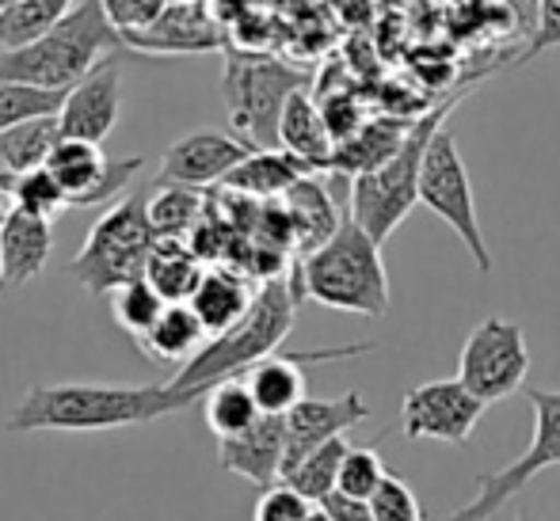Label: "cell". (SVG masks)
<instances>
[{
    "mask_svg": "<svg viewBox=\"0 0 560 521\" xmlns=\"http://www.w3.org/2000/svg\"><path fill=\"white\" fill-rule=\"evenodd\" d=\"M172 412H176V400L168 384H31L15 412L8 415V430H118V426L153 423Z\"/></svg>",
    "mask_w": 560,
    "mask_h": 521,
    "instance_id": "cell-2",
    "label": "cell"
},
{
    "mask_svg": "<svg viewBox=\"0 0 560 521\" xmlns=\"http://www.w3.org/2000/svg\"><path fill=\"white\" fill-rule=\"evenodd\" d=\"M50 251L54 221L20 206H8V213L0 217V274H4V286L15 289L38 279L43 267L50 263Z\"/></svg>",
    "mask_w": 560,
    "mask_h": 521,
    "instance_id": "cell-18",
    "label": "cell"
},
{
    "mask_svg": "<svg viewBox=\"0 0 560 521\" xmlns=\"http://www.w3.org/2000/svg\"><path fill=\"white\" fill-rule=\"evenodd\" d=\"M202 187L191 183H172V179H156L149 191V221H153L161 240H187L195 225L202 221Z\"/></svg>",
    "mask_w": 560,
    "mask_h": 521,
    "instance_id": "cell-27",
    "label": "cell"
},
{
    "mask_svg": "<svg viewBox=\"0 0 560 521\" xmlns=\"http://www.w3.org/2000/svg\"><path fill=\"white\" fill-rule=\"evenodd\" d=\"M210 339V331L202 328V320L187 301H168L161 309L149 331L138 339V346L145 351V358L161 362V366H184L202 351V343Z\"/></svg>",
    "mask_w": 560,
    "mask_h": 521,
    "instance_id": "cell-22",
    "label": "cell"
},
{
    "mask_svg": "<svg viewBox=\"0 0 560 521\" xmlns=\"http://www.w3.org/2000/svg\"><path fill=\"white\" fill-rule=\"evenodd\" d=\"M252 297H256V289L248 286L244 274L214 267V271L202 274L199 289H195L187 305H191L195 316H199L202 328H207L210 335H222V331H229L244 312L252 309Z\"/></svg>",
    "mask_w": 560,
    "mask_h": 521,
    "instance_id": "cell-23",
    "label": "cell"
},
{
    "mask_svg": "<svg viewBox=\"0 0 560 521\" xmlns=\"http://www.w3.org/2000/svg\"><path fill=\"white\" fill-rule=\"evenodd\" d=\"M385 479V464L377 457V446H351L339 464V492L359 495V499L370 502V495L377 492V484Z\"/></svg>",
    "mask_w": 560,
    "mask_h": 521,
    "instance_id": "cell-34",
    "label": "cell"
},
{
    "mask_svg": "<svg viewBox=\"0 0 560 521\" xmlns=\"http://www.w3.org/2000/svg\"><path fill=\"white\" fill-rule=\"evenodd\" d=\"M462 96H469V92H457L454 99H446V104H439L435 110L416 118L405 145H400L385 164L362 171V176H351V217L359 221L377 244L389 240V236L397 233L400 221H405L416 202H420L423 153H428L435 130L446 122L450 110H454V104Z\"/></svg>",
    "mask_w": 560,
    "mask_h": 521,
    "instance_id": "cell-5",
    "label": "cell"
},
{
    "mask_svg": "<svg viewBox=\"0 0 560 521\" xmlns=\"http://www.w3.org/2000/svg\"><path fill=\"white\" fill-rule=\"evenodd\" d=\"M61 138H66V130H61L58 115H38L8 126V130H0V171L20 176V171L43 168Z\"/></svg>",
    "mask_w": 560,
    "mask_h": 521,
    "instance_id": "cell-25",
    "label": "cell"
},
{
    "mask_svg": "<svg viewBox=\"0 0 560 521\" xmlns=\"http://www.w3.org/2000/svg\"><path fill=\"white\" fill-rule=\"evenodd\" d=\"M164 4L168 0H104V8H107V15L115 20V27L122 31H138V27H145V23H153L156 15L164 12Z\"/></svg>",
    "mask_w": 560,
    "mask_h": 521,
    "instance_id": "cell-38",
    "label": "cell"
},
{
    "mask_svg": "<svg viewBox=\"0 0 560 521\" xmlns=\"http://www.w3.org/2000/svg\"><path fill=\"white\" fill-rule=\"evenodd\" d=\"M149 194L133 191L122 202H115L107 213H100V221L89 228V240L73 256L69 271L73 279L89 289L92 297L115 294L122 282L145 274V263L156 248V228L149 221Z\"/></svg>",
    "mask_w": 560,
    "mask_h": 521,
    "instance_id": "cell-7",
    "label": "cell"
},
{
    "mask_svg": "<svg viewBox=\"0 0 560 521\" xmlns=\"http://www.w3.org/2000/svg\"><path fill=\"white\" fill-rule=\"evenodd\" d=\"M77 0H12L0 8V50L35 43L38 35L61 23Z\"/></svg>",
    "mask_w": 560,
    "mask_h": 521,
    "instance_id": "cell-29",
    "label": "cell"
},
{
    "mask_svg": "<svg viewBox=\"0 0 560 521\" xmlns=\"http://www.w3.org/2000/svg\"><path fill=\"white\" fill-rule=\"evenodd\" d=\"M320 110H325V118H328V130H332V138H336V145L343 138H351L354 130H359L366 118H362V110L351 104V99H325L320 104Z\"/></svg>",
    "mask_w": 560,
    "mask_h": 521,
    "instance_id": "cell-40",
    "label": "cell"
},
{
    "mask_svg": "<svg viewBox=\"0 0 560 521\" xmlns=\"http://www.w3.org/2000/svg\"><path fill=\"white\" fill-rule=\"evenodd\" d=\"M310 81L313 76L305 69L271 58V54H229L222 73V99L233 133H241L256 149L279 145L282 110L298 88H310Z\"/></svg>",
    "mask_w": 560,
    "mask_h": 521,
    "instance_id": "cell-6",
    "label": "cell"
},
{
    "mask_svg": "<svg viewBox=\"0 0 560 521\" xmlns=\"http://www.w3.org/2000/svg\"><path fill=\"white\" fill-rule=\"evenodd\" d=\"M8 206H12V194H8V176L0 171V217L8 213Z\"/></svg>",
    "mask_w": 560,
    "mask_h": 521,
    "instance_id": "cell-41",
    "label": "cell"
},
{
    "mask_svg": "<svg viewBox=\"0 0 560 521\" xmlns=\"http://www.w3.org/2000/svg\"><path fill=\"white\" fill-rule=\"evenodd\" d=\"M420 202L454 228L457 240L465 244V251H469L472 263H477V271L492 274L495 259H492V251H488L485 228H480L469 171H465V161H462V153H457V138L446 122L439 126L435 138H431V145H428V153H423Z\"/></svg>",
    "mask_w": 560,
    "mask_h": 521,
    "instance_id": "cell-8",
    "label": "cell"
},
{
    "mask_svg": "<svg viewBox=\"0 0 560 521\" xmlns=\"http://www.w3.org/2000/svg\"><path fill=\"white\" fill-rule=\"evenodd\" d=\"M202 274H207L202 256L195 248H187L184 240H156L153 256L145 263V279L153 282L164 301H191Z\"/></svg>",
    "mask_w": 560,
    "mask_h": 521,
    "instance_id": "cell-26",
    "label": "cell"
},
{
    "mask_svg": "<svg viewBox=\"0 0 560 521\" xmlns=\"http://www.w3.org/2000/svg\"><path fill=\"white\" fill-rule=\"evenodd\" d=\"M122 58L126 54H112L69 88L58 110L66 138L104 141L115 130L118 110H122Z\"/></svg>",
    "mask_w": 560,
    "mask_h": 521,
    "instance_id": "cell-14",
    "label": "cell"
},
{
    "mask_svg": "<svg viewBox=\"0 0 560 521\" xmlns=\"http://www.w3.org/2000/svg\"><path fill=\"white\" fill-rule=\"evenodd\" d=\"M347 449H351V441H347V434H339V438L325 441V446H317L313 453H305L302 461H298L282 479H287V484H294L302 495H310L313 502H320L328 492H336L339 464H343Z\"/></svg>",
    "mask_w": 560,
    "mask_h": 521,
    "instance_id": "cell-30",
    "label": "cell"
},
{
    "mask_svg": "<svg viewBox=\"0 0 560 521\" xmlns=\"http://www.w3.org/2000/svg\"><path fill=\"white\" fill-rule=\"evenodd\" d=\"M8 194H12V206L38 213L46 221H58L61 213L73 210V199H69L66 187L54 179V171L46 168H31L20 171V176H8Z\"/></svg>",
    "mask_w": 560,
    "mask_h": 521,
    "instance_id": "cell-31",
    "label": "cell"
},
{
    "mask_svg": "<svg viewBox=\"0 0 560 521\" xmlns=\"http://www.w3.org/2000/svg\"><path fill=\"white\" fill-rule=\"evenodd\" d=\"M374 415L370 404L362 400V392H343V396H302L287 412V461H282V476L302 461L305 453H313L317 446L351 434L359 423Z\"/></svg>",
    "mask_w": 560,
    "mask_h": 521,
    "instance_id": "cell-13",
    "label": "cell"
},
{
    "mask_svg": "<svg viewBox=\"0 0 560 521\" xmlns=\"http://www.w3.org/2000/svg\"><path fill=\"white\" fill-rule=\"evenodd\" d=\"M282 206L290 213V228H294V244L302 248V256H310L313 248L328 240L343 221V206L328 187V179H320V171L302 176L287 194H282Z\"/></svg>",
    "mask_w": 560,
    "mask_h": 521,
    "instance_id": "cell-19",
    "label": "cell"
},
{
    "mask_svg": "<svg viewBox=\"0 0 560 521\" xmlns=\"http://www.w3.org/2000/svg\"><path fill=\"white\" fill-rule=\"evenodd\" d=\"M320 518L325 521H374V514H370V502L359 499V495H347V492H328L325 499L317 502Z\"/></svg>",
    "mask_w": 560,
    "mask_h": 521,
    "instance_id": "cell-39",
    "label": "cell"
},
{
    "mask_svg": "<svg viewBox=\"0 0 560 521\" xmlns=\"http://www.w3.org/2000/svg\"><path fill=\"white\" fill-rule=\"evenodd\" d=\"M526 369H530L526 335L515 320L503 316H488L485 323H477L457 354V377L485 404L515 396L526 381Z\"/></svg>",
    "mask_w": 560,
    "mask_h": 521,
    "instance_id": "cell-10",
    "label": "cell"
},
{
    "mask_svg": "<svg viewBox=\"0 0 560 521\" xmlns=\"http://www.w3.org/2000/svg\"><path fill=\"white\" fill-rule=\"evenodd\" d=\"M290 279H294L302 301L310 297L325 309L370 316V320H382L393 301L382 244L351 217V210L343 213L339 228L320 248L302 256Z\"/></svg>",
    "mask_w": 560,
    "mask_h": 521,
    "instance_id": "cell-3",
    "label": "cell"
},
{
    "mask_svg": "<svg viewBox=\"0 0 560 521\" xmlns=\"http://www.w3.org/2000/svg\"><path fill=\"white\" fill-rule=\"evenodd\" d=\"M69 88H43L27 81H0V130L38 115H58Z\"/></svg>",
    "mask_w": 560,
    "mask_h": 521,
    "instance_id": "cell-32",
    "label": "cell"
},
{
    "mask_svg": "<svg viewBox=\"0 0 560 521\" xmlns=\"http://www.w3.org/2000/svg\"><path fill=\"white\" fill-rule=\"evenodd\" d=\"M298 305H302V294H298L290 274L264 279V286L252 297V309L222 335H210L202 343V351L191 362H184V369L168 381L176 412H184L199 396H207L210 384L225 381V377H241L259 358L279 351L287 343L290 328H294Z\"/></svg>",
    "mask_w": 560,
    "mask_h": 521,
    "instance_id": "cell-1",
    "label": "cell"
},
{
    "mask_svg": "<svg viewBox=\"0 0 560 521\" xmlns=\"http://www.w3.org/2000/svg\"><path fill=\"white\" fill-rule=\"evenodd\" d=\"M310 518H320L317 502L298 492L294 484H287V479L264 487V495L256 502V521H310Z\"/></svg>",
    "mask_w": 560,
    "mask_h": 521,
    "instance_id": "cell-35",
    "label": "cell"
},
{
    "mask_svg": "<svg viewBox=\"0 0 560 521\" xmlns=\"http://www.w3.org/2000/svg\"><path fill=\"white\" fill-rule=\"evenodd\" d=\"M126 43L138 54H153V58H176V54H207L222 50V27L210 20V12L199 0H179V4H164V12L153 23L138 31H126Z\"/></svg>",
    "mask_w": 560,
    "mask_h": 521,
    "instance_id": "cell-16",
    "label": "cell"
},
{
    "mask_svg": "<svg viewBox=\"0 0 560 521\" xmlns=\"http://www.w3.org/2000/svg\"><path fill=\"white\" fill-rule=\"evenodd\" d=\"M560 46V0H538V23H534L530 46L523 50V61H534L538 54Z\"/></svg>",
    "mask_w": 560,
    "mask_h": 521,
    "instance_id": "cell-37",
    "label": "cell"
},
{
    "mask_svg": "<svg viewBox=\"0 0 560 521\" xmlns=\"http://www.w3.org/2000/svg\"><path fill=\"white\" fill-rule=\"evenodd\" d=\"M526 400L534 407V441L518 461H511L508 469L480 472L477 476V499L465 502L462 510H454L450 518H495L534 476H541L546 469H560V389H526Z\"/></svg>",
    "mask_w": 560,
    "mask_h": 521,
    "instance_id": "cell-9",
    "label": "cell"
},
{
    "mask_svg": "<svg viewBox=\"0 0 560 521\" xmlns=\"http://www.w3.org/2000/svg\"><path fill=\"white\" fill-rule=\"evenodd\" d=\"M287 461V415H259L248 430L218 438V464L233 476L271 487L282 479Z\"/></svg>",
    "mask_w": 560,
    "mask_h": 521,
    "instance_id": "cell-17",
    "label": "cell"
},
{
    "mask_svg": "<svg viewBox=\"0 0 560 521\" xmlns=\"http://www.w3.org/2000/svg\"><path fill=\"white\" fill-rule=\"evenodd\" d=\"M164 297L156 294V286L145 279V274H138V279L122 282V286L115 289V301H112V312H115V323L126 331V335L141 339L149 331V323L161 316L164 309Z\"/></svg>",
    "mask_w": 560,
    "mask_h": 521,
    "instance_id": "cell-33",
    "label": "cell"
},
{
    "mask_svg": "<svg viewBox=\"0 0 560 521\" xmlns=\"http://www.w3.org/2000/svg\"><path fill=\"white\" fill-rule=\"evenodd\" d=\"M0 289H8V286H4V274H0Z\"/></svg>",
    "mask_w": 560,
    "mask_h": 521,
    "instance_id": "cell-42",
    "label": "cell"
},
{
    "mask_svg": "<svg viewBox=\"0 0 560 521\" xmlns=\"http://www.w3.org/2000/svg\"><path fill=\"white\" fill-rule=\"evenodd\" d=\"M202 412H207V426H210V434H214V438H229V434L248 430V426L264 415V412H259V404H256V396H252L248 381H244V374L210 384Z\"/></svg>",
    "mask_w": 560,
    "mask_h": 521,
    "instance_id": "cell-28",
    "label": "cell"
},
{
    "mask_svg": "<svg viewBox=\"0 0 560 521\" xmlns=\"http://www.w3.org/2000/svg\"><path fill=\"white\" fill-rule=\"evenodd\" d=\"M112 54H130V43L107 15L104 0H77L66 20L54 23L35 43L0 50V81L73 88Z\"/></svg>",
    "mask_w": 560,
    "mask_h": 521,
    "instance_id": "cell-4",
    "label": "cell"
},
{
    "mask_svg": "<svg viewBox=\"0 0 560 521\" xmlns=\"http://www.w3.org/2000/svg\"><path fill=\"white\" fill-rule=\"evenodd\" d=\"M279 145L302 156L313 171L332 168L336 138H332V130H328L320 99H313L310 88H298L294 96H290L287 110H282V122H279Z\"/></svg>",
    "mask_w": 560,
    "mask_h": 521,
    "instance_id": "cell-20",
    "label": "cell"
},
{
    "mask_svg": "<svg viewBox=\"0 0 560 521\" xmlns=\"http://www.w3.org/2000/svg\"><path fill=\"white\" fill-rule=\"evenodd\" d=\"M46 168L69 191L77 210V206H107V202H115V194H122L138 179L145 161L141 156H107L100 149V141L61 138L54 145Z\"/></svg>",
    "mask_w": 560,
    "mask_h": 521,
    "instance_id": "cell-11",
    "label": "cell"
},
{
    "mask_svg": "<svg viewBox=\"0 0 560 521\" xmlns=\"http://www.w3.org/2000/svg\"><path fill=\"white\" fill-rule=\"evenodd\" d=\"M485 400L465 389L462 377L446 381H423L400 404V426L412 441H446V446H465L485 415Z\"/></svg>",
    "mask_w": 560,
    "mask_h": 521,
    "instance_id": "cell-12",
    "label": "cell"
},
{
    "mask_svg": "<svg viewBox=\"0 0 560 521\" xmlns=\"http://www.w3.org/2000/svg\"><path fill=\"white\" fill-rule=\"evenodd\" d=\"M256 145L241 138V133H218V130H199L187 138L172 141L161 156V176L172 183H191V187H210L225 183V176L252 153Z\"/></svg>",
    "mask_w": 560,
    "mask_h": 521,
    "instance_id": "cell-15",
    "label": "cell"
},
{
    "mask_svg": "<svg viewBox=\"0 0 560 521\" xmlns=\"http://www.w3.org/2000/svg\"><path fill=\"white\" fill-rule=\"evenodd\" d=\"M416 122H405V118H377V122H362L351 138H343L332 153V171H343V176H362V171L385 164L400 145H405L408 130Z\"/></svg>",
    "mask_w": 560,
    "mask_h": 521,
    "instance_id": "cell-24",
    "label": "cell"
},
{
    "mask_svg": "<svg viewBox=\"0 0 560 521\" xmlns=\"http://www.w3.org/2000/svg\"><path fill=\"white\" fill-rule=\"evenodd\" d=\"M310 171L313 168L302 156L282 145L252 149V153L225 176V187L236 194H248V199H282V194L302 176H310Z\"/></svg>",
    "mask_w": 560,
    "mask_h": 521,
    "instance_id": "cell-21",
    "label": "cell"
},
{
    "mask_svg": "<svg viewBox=\"0 0 560 521\" xmlns=\"http://www.w3.org/2000/svg\"><path fill=\"white\" fill-rule=\"evenodd\" d=\"M370 514H374V521H420L423 507L405 479L393 476V472H385V479L377 484V492L370 495Z\"/></svg>",
    "mask_w": 560,
    "mask_h": 521,
    "instance_id": "cell-36",
    "label": "cell"
}]
</instances>
